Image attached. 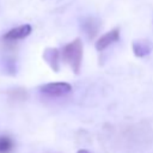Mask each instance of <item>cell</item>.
<instances>
[{
	"instance_id": "cell-1",
	"label": "cell",
	"mask_w": 153,
	"mask_h": 153,
	"mask_svg": "<svg viewBox=\"0 0 153 153\" xmlns=\"http://www.w3.org/2000/svg\"><path fill=\"white\" fill-rule=\"evenodd\" d=\"M62 59L66 63L69 65L72 71L75 74H79L81 61H82V42L80 38H75L71 43L66 44L62 48Z\"/></svg>"
},
{
	"instance_id": "cell-2",
	"label": "cell",
	"mask_w": 153,
	"mask_h": 153,
	"mask_svg": "<svg viewBox=\"0 0 153 153\" xmlns=\"http://www.w3.org/2000/svg\"><path fill=\"white\" fill-rule=\"evenodd\" d=\"M71 90H72V86L68 82H65V81L48 82V84H44L39 87V91L42 93L48 94V96H55V97L67 94V93L71 92Z\"/></svg>"
},
{
	"instance_id": "cell-3",
	"label": "cell",
	"mask_w": 153,
	"mask_h": 153,
	"mask_svg": "<svg viewBox=\"0 0 153 153\" xmlns=\"http://www.w3.org/2000/svg\"><path fill=\"white\" fill-rule=\"evenodd\" d=\"M31 25L29 24H23V25H19L17 27H13L11 29L10 31H7L4 36H2V39L4 41H7V42H16V41H19V39H23L25 37H27L30 33H31Z\"/></svg>"
},
{
	"instance_id": "cell-4",
	"label": "cell",
	"mask_w": 153,
	"mask_h": 153,
	"mask_svg": "<svg viewBox=\"0 0 153 153\" xmlns=\"http://www.w3.org/2000/svg\"><path fill=\"white\" fill-rule=\"evenodd\" d=\"M118 39H120V29L115 27V29L110 30L109 32L104 33L103 36H100L97 39V42H96V49L98 51H102V50L106 49L110 44L117 42Z\"/></svg>"
},
{
	"instance_id": "cell-5",
	"label": "cell",
	"mask_w": 153,
	"mask_h": 153,
	"mask_svg": "<svg viewBox=\"0 0 153 153\" xmlns=\"http://www.w3.org/2000/svg\"><path fill=\"white\" fill-rule=\"evenodd\" d=\"M81 29L90 39L94 38L100 29V20L96 17H85L81 20Z\"/></svg>"
},
{
	"instance_id": "cell-6",
	"label": "cell",
	"mask_w": 153,
	"mask_h": 153,
	"mask_svg": "<svg viewBox=\"0 0 153 153\" xmlns=\"http://www.w3.org/2000/svg\"><path fill=\"white\" fill-rule=\"evenodd\" d=\"M44 61L50 66V68L55 72L59 71L60 67V51L57 48H47L43 51Z\"/></svg>"
},
{
	"instance_id": "cell-7",
	"label": "cell",
	"mask_w": 153,
	"mask_h": 153,
	"mask_svg": "<svg viewBox=\"0 0 153 153\" xmlns=\"http://www.w3.org/2000/svg\"><path fill=\"white\" fill-rule=\"evenodd\" d=\"M153 49V44L147 39H139L133 42V51L137 57L147 56Z\"/></svg>"
},
{
	"instance_id": "cell-8",
	"label": "cell",
	"mask_w": 153,
	"mask_h": 153,
	"mask_svg": "<svg viewBox=\"0 0 153 153\" xmlns=\"http://www.w3.org/2000/svg\"><path fill=\"white\" fill-rule=\"evenodd\" d=\"M14 147V143L10 136H0V153H10Z\"/></svg>"
},
{
	"instance_id": "cell-9",
	"label": "cell",
	"mask_w": 153,
	"mask_h": 153,
	"mask_svg": "<svg viewBox=\"0 0 153 153\" xmlns=\"http://www.w3.org/2000/svg\"><path fill=\"white\" fill-rule=\"evenodd\" d=\"M76 153H90V152H88L87 149H79Z\"/></svg>"
}]
</instances>
